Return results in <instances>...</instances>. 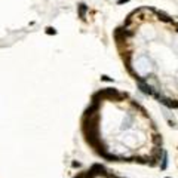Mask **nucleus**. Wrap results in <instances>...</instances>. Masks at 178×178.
<instances>
[{"instance_id":"nucleus-1","label":"nucleus","mask_w":178,"mask_h":178,"mask_svg":"<svg viewBox=\"0 0 178 178\" xmlns=\"http://www.w3.org/2000/svg\"><path fill=\"white\" fill-rule=\"evenodd\" d=\"M80 132L91 151L107 162L159 166L162 134L141 104L116 88L97 91L80 117Z\"/></svg>"},{"instance_id":"nucleus-4","label":"nucleus","mask_w":178,"mask_h":178,"mask_svg":"<svg viewBox=\"0 0 178 178\" xmlns=\"http://www.w3.org/2000/svg\"><path fill=\"white\" fill-rule=\"evenodd\" d=\"M165 178H171V177H165Z\"/></svg>"},{"instance_id":"nucleus-3","label":"nucleus","mask_w":178,"mask_h":178,"mask_svg":"<svg viewBox=\"0 0 178 178\" xmlns=\"http://www.w3.org/2000/svg\"><path fill=\"white\" fill-rule=\"evenodd\" d=\"M126 2H129V0H119V5H122V3H126Z\"/></svg>"},{"instance_id":"nucleus-2","label":"nucleus","mask_w":178,"mask_h":178,"mask_svg":"<svg viewBox=\"0 0 178 178\" xmlns=\"http://www.w3.org/2000/svg\"><path fill=\"white\" fill-rule=\"evenodd\" d=\"M159 168H160V171H165V169L168 168V153H166V150L163 151V156H162V160H160Z\"/></svg>"}]
</instances>
